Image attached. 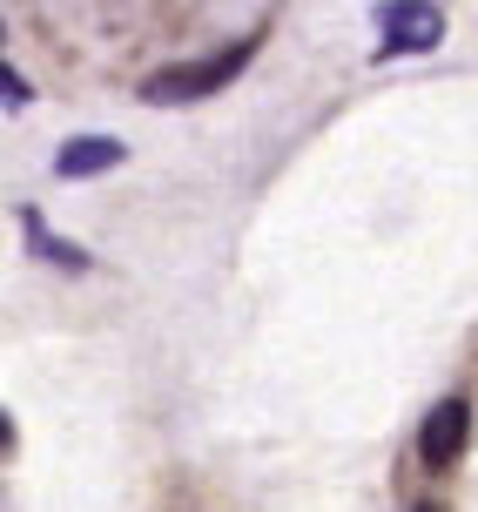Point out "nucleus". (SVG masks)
Segmentation results:
<instances>
[{"mask_svg": "<svg viewBox=\"0 0 478 512\" xmlns=\"http://www.w3.org/2000/svg\"><path fill=\"white\" fill-rule=\"evenodd\" d=\"M445 41V14L431 0H398V7H378V48L384 54H418Z\"/></svg>", "mask_w": 478, "mask_h": 512, "instance_id": "2", "label": "nucleus"}, {"mask_svg": "<svg viewBox=\"0 0 478 512\" xmlns=\"http://www.w3.org/2000/svg\"><path fill=\"white\" fill-rule=\"evenodd\" d=\"M256 54V41H243V48L216 54V61H196V68H176V75H155L142 81V95L149 102H196V95H209V88H223V81L243 75V61Z\"/></svg>", "mask_w": 478, "mask_h": 512, "instance_id": "1", "label": "nucleus"}, {"mask_svg": "<svg viewBox=\"0 0 478 512\" xmlns=\"http://www.w3.org/2000/svg\"><path fill=\"white\" fill-rule=\"evenodd\" d=\"M122 162V142H108V135H75V142H61L54 155V169L75 182V176H101V169H115Z\"/></svg>", "mask_w": 478, "mask_h": 512, "instance_id": "4", "label": "nucleus"}, {"mask_svg": "<svg viewBox=\"0 0 478 512\" xmlns=\"http://www.w3.org/2000/svg\"><path fill=\"white\" fill-rule=\"evenodd\" d=\"M418 512H431V506H418Z\"/></svg>", "mask_w": 478, "mask_h": 512, "instance_id": "6", "label": "nucleus"}, {"mask_svg": "<svg viewBox=\"0 0 478 512\" xmlns=\"http://www.w3.org/2000/svg\"><path fill=\"white\" fill-rule=\"evenodd\" d=\"M0 88H7V108H21V102H27V81L14 75V68H7V75H0Z\"/></svg>", "mask_w": 478, "mask_h": 512, "instance_id": "5", "label": "nucleus"}, {"mask_svg": "<svg viewBox=\"0 0 478 512\" xmlns=\"http://www.w3.org/2000/svg\"><path fill=\"white\" fill-rule=\"evenodd\" d=\"M465 425H472V405L465 398H445V405H431V418H425V465H452L458 452H465Z\"/></svg>", "mask_w": 478, "mask_h": 512, "instance_id": "3", "label": "nucleus"}]
</instances>
